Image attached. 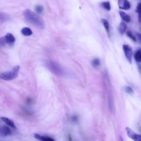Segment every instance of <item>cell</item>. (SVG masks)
Returning <instances> with one entry per match:
<instances>
[{
  "label": "cell",
  "instance_id": "1",
  "mask_svg": "<svg viewBox=\"0 0 141 141\" xmlns=\"http://www.w3.org/2000/svg\"><path fill=\"white\" fill-rule=\"evenodd\" d=\"M23 15L26 20L38 28L43 29L45 28V22L42 18L32 10L26 9L24 10Z\"/></svg>",
  "mask_w": 141,
  "mask_h": 141
},
{
  "label": "cell",
  "instance_id": "2",
  "mask_svg": "<svg viewBox=\"0 0 141 141\" xmlns=\"http://www.w3.org/2000/svg\"><path fill=\"white\" fill-rule=\"evenodd\" d=\"M44 64L46 67L56 76H62L64 74V70L61 66H60L56 62L51 60H46L44 62Z\"/></svg>",
  "mask_w": 141,
  "mask_h": 141
},
{
  "label": "cell",
  "instance_id": "3",
  "mask_svg": "<svg viewBox=\"0 0 141 141\" xmlns=\"http://www.w3.org/2000/svg\"><path fill=\"white\" fill-rule=\"evenodd\" d=\"M20 70V66H16L10 71L2 73L0 74V79L4 80H14L17 77Z\"/></svg>",
  "mask_w": 141,
  "mask_h": 141
},
{
  "label": "cell",
  "instance_id": "4",
  "mask_svg": "<svg viewBox=\"0 0 141 141\" xmlns=\"http://www.w3.org/2000/svg\"><path fill=\"white\" fill-rule=\"evenodd\" d=\"M105 81H106V86L108 87V102H109V106L110 108V110H111L112 112L114 110V100H113V98L112 96H111V88H110V82L109 80V78L108 77L107 74H105Z\"/></svg>",
  "mask_w": 141,
  "mask_h": 141
},
{
  "label": "cell",
  "instance_id": "5",
  "mask_svg": "<svg viewBox=\"0 0 141 141\" xmlns=\"http://www.w3.org/2000/svg\"><path fill=\"white\" fill-rule=\"evenodd\" d=\"M122 48L127 60L129 62L130 64H132L133 52L131 47L130 46L128 45L124 44L122 46Z\"/></svg>",
  "mask_w": 141,
  "mask_h": 141
},
{
  "label": "cell",
  "instance_id": "6",
  "mask_svg": "<svg viewBox=\"0 0 141 141\" xmlns=\"http://www.w3.org/2000/svg\"><path fill=\"white\" fill-rule=\"evenodd\" d=\"M126 131L127 136L131 140H134V141H141L140 135V134H137L130 127H126Z\"/></svg>",
  "mask_w": 141,
  "mask_h": 141
},
{
  "label": "cell",
  "instance_id": "7",
  "mask_svg": "<svg viewBox=\"0 0 141 141\" xmlns=\"http://www.w3.org/2000/svg\"><path fill=\"white\" fill-rule=\"evenodd\" d=\"M118 7L121 10H127L131 8V4L130 2L126 0H119L118 1Z\"/></svg>",
  "mask_w": 141,
  "mask_h": 141
},
{
  "label": "cell",
  "instance_id": "8",
  "mask_svg": "<svg viewBox=\"0 0 141 141\" xmlns=\"http://www.w3.org/2000/svg\"><path fill=\"white\" fill-rule=\"evenodd\" d=\"M11 134V131L8 127L4 126L0 128V137H6Z\"/></svg>",
  "mask_w": 141,
  "mask_h": 141
},
{
  "label": "cell",
  "instance_id": "9",
  "mask_svg": "<svg viewBox=\"0 0 141 141\" xmlns=\"http://www.w3.org/2000/svg\"><path fill=\"white\" fill-rule=\"evenodd\" d=\"M5 44H12L16 41V38L11 33H7L4 37Z\"/></svg>",
  "mask_w": 141,
  "mask_h": 141
},
{
  "label": "cell",
  "instance_id": "10",
  "mask_svg": "<svg viewBox=\"0 0 141 141\" xmlns=\"http://www.w3.org/2000/svg\"><path fill=\"white\" fill-rule=\"evenodd\" d=\"M34 137L38 140L41 141H55L53 138L48 136H43L40 135L39 134H35Z\"/></svg>",
  "mask_w": 141,
  "mask_h": 141
},
{
  "label": "cell",
  "instance_id": "11",
  "mask_svg": "<svg viewBox=\"0 0 141 141\" xmlns=\"http://www.w3.org/2000/svg\"><path fill=\"white\" fill-rule=\"evenodd\" d=\"M1 119L4 122L5 124H6L7 125H8L9 126L12 127V128H16L14 122H13L12 120H10V119L8 118H7L6 117H1Z\"/></svg>",
  "mask_w": 141,
  "mask_h": 141
},
{
  "label": "cell",
  "instance_id": "12",
  "mask_svg": "<svg viewBox=\"0 0 141 141\" xmlns=\"http://www.w3.org/2000/svg\"><path fill=\"white\" fill-rule=\"evenodd\" d=\"M119 14H120V17L124 20V21L127 23H129L131 22V17L128 14H127L126 13L122 11L119 12Z\"/></svg>",
  "mask_w": 141,
  "mask_h": 141
},
{
  "label": "cell",
  "instance_id": "13",
  "mask_svg": "<svg viewBox=\"0 0 141 141\" xmlns=\"http://www.w3.org/2000/svg\"><path fill=\"white\" fill-rule=\"evenodd\" d=\"M21 33L24 35V36H29L32 34V32L31 29L28 28V27H25V28H23L22 29Z\"/></svg>",
  "mask_w": 141,
  "mask_h": 141
},
{
  "label": "cell",
  "instance_id": "14",
  "mask_svg": "<svg viewBox=\"0 0 141 141\" xmlns=\"http://www.w3.org/2000/svg\"><path fill=\"white\" fill-rule=\"evenodd\" d=\"M126 29H127L126 24L124 22H121L120 24V26H119V28H118V30L119 32H120V33L121 35H123L124 32H125Z\"/></svg>",
  "mask_w": 141,
  "mask_h": 141
},
{
  "label": "cell",
  "instance_id": "15",
  "mask_svg": "<svg viewBox=\"0 0 141 141\" xmlns=\"http://www.w3.org/2000/svg\"><path fill=\"white\" fill-rule=\"evenodd\" d=\"M101 22L102 24V25L104 26L106 31L109 33L110 31V26H109V22H108L106 20H105V19H103V18H102L101 20Z\"/></svg>",
  "mask_w": 141,
  "mask_h": 141
},
{
  "label": "cell",
  "instance_id": "16",
  "mask_svg": "<svg viewBox=\"0 0 141 141\" xmlns=\"http://www.w3.org/2000/svg\"><path fill=\"white\" fill-rule=\"evenodd\" d=\"M134 58L135 60L137 62H140L141 61V51L140 49H138L136 51L134 55Z\"/></svg>",
  "mask_w": 141,
  "mask_h": 141
},
{
  "label": "cell",
  "instance_id": "17",
  "mask_svg": "<svg viewBox=\"0 0 141 141\" xmlns=\"http://www.w3.org/2000/svg\"><path fill=\"white\" fill-rule=\"evenodd\" d=\"M9 17L4 13L0 12V23H4L8 20Z\"/></svg>",
  "mask_w": 141,
  "mask_h": 141
},
{
  "label": "cell",
  "instance_id": "18",
  "mask_svg": "<svg viewBox=\"0 0 141 141\" xmlns=\"http://www.w3.org/2000/svg\"><path fill=\"white\" fill-rule=\"evenodd\" d=\"M102 6L106 10H109V11L111 10V5L109 2H104L103 3H102Z\"/></svg>",
  "mask_w": 141,
  "mask_h": 141
},
{
  "label": "cell",
  "instance_id": "19",
  "mask_svg": "<svg viewBox=\"0 0 141 141\" xmlns=\"http://www.w3.org/2000/svg\"><path fill=\"white\" fill-rule=\"evenodd\" d=\"M92 64L93 65V66L97 68L99 67L100 65V61L99 60V59L98 58H94L93 61H92Z\"/></svg>",
  "mask_w": 141,
  "mask_h": 141
},
{
  "label": "cell",
  "instance_id": "20",
  "mask_svg": "<svg viewBox=\"0 0 141 141\" xmlns=\"http://www.w3.org/2000/svg\"><path fill=\"white\" fill-rule=\"evenodd\" d=\"M127 36H128L130 39H131L133 40V41H134L135 42L137 41L136 38L135 37L134 35L132 34V32L130 30H128V32H127Z\"/></svg>",
  "mask_w": 141,
  "mask_h": 141
},
{
  "label": "cell",
  "instance_id": "21",
  "mask_svg": "<svg viewBox=\"0 0 141 141\" xmlns=\"http://www.w3.org/2000/svg\"><path fill=\"white\" fill-rule=\"evenodd\" d=\"M125 90L127 92V93L130 94H132L133 93H134V91L133 90V89L130 86H127L125 87Z\"/></svg>",
  "mask_w": 141,
  "mask_h": 141
},
{
  "label": "cell",
  "instance_id": "22",
  "mask_svg": "<svg viewBox=\"0 0 141 141\" xmlns=\"http://www.w3.org/2000/svg\"><path fill=\"white\" fill-rule=\"evenodd\" d=\"M35 10H36V11L38 13H41L43 12V10H44V8L42 6H37L35 7Z\"/></svg>",
  "mask_w": 141,
  "mask_h": 141
},
{
  "label": "cell",
  "instance_id": "23",
  "mask_svg": "<svg viewBox=\"0 0 141 141\" xmlns=\"http://www.w3.org/2000/svg\"><path fill=\"white\" fill-rule=\"evenodd\" d=\"M140 4L139 3L138 4L137 8H136V12L138 15H139V20H140Z\"/></svg>",
  "mask_w": 141,
  "mask_h": 141
},
{
  "label": "cell",
  "instance_id": "24",
  "mask_svg": "<svg viewBox=\"0 0 141 141\" xmlns=\"http://www.w3.org/2000/svg\"><path fill=\"white\" fill-rule=\"evenodd\" d=\"M121 141H124L123 140H122V138L121 137Z\"/></svg>",
  "mask_w": 141,
  "mask_h": 141
}]
</instances>
